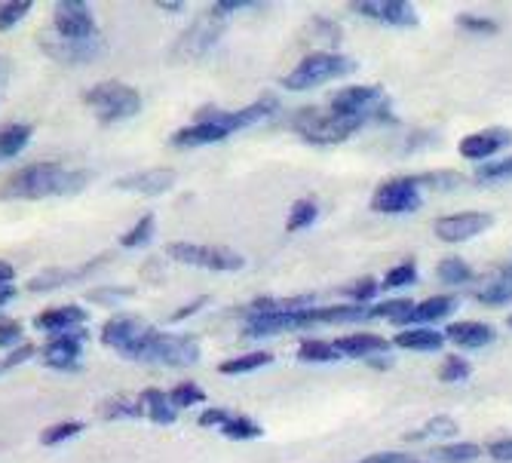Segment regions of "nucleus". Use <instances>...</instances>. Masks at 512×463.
Masks as SVG:
<instances>
[{"label": "nucleus", "instance_id": "f257e3e1", "mask_svg": "<svg viewBox=\"0 0 512 463\" xmlns=\"http://www.w3.org/2000/svg\"><path fill=\"white\" fill-rule=\"evenodd\" d=\"M279 111V102L273 96H261L255 102H249L246 108L240 111H203L191 126H181L175 135H172V145L175 148H200V145H215V142H224L234 132L240 129H249L267 117H273Z\"/></svg>", "mask_w": 512, "mask_h": 463}, {"label": "nucleus", "instance_id": "f03ea898", "mask_svg": "<svg viewBox=\"0 0 512 463\" xmlns=\"http://www.w3.org/2000/svg\"><path fill=\"white\" fill-rule=\"evenodd\" d=\"M86 184H89V172H83V169H65L59 163H31L4 181L0 197L4 200L71 197V194H80Z\"/></svg>", "mask_w": 512, "mask_h": 463}, {"label": "nucleus", "instance_id": "7ed1b4c3", "mask_svg": "<svg viewBox=\"0 0 512 463\" xmlns=\"http://www.w3.org/2000/svg\"><path fill=\"white\" fill-rule=\"evenodd\" d=\"M292 126H295V132L304 138V142H310V145H341V142H347L350 135H356L365 126V120L335 114L332 108H325V111L304 108V111L295 114Z\"/></svg>", "mask_w": 512, "mask_h": 463}, {"label": "nucleus", "instance_id": "20e7f679", "mask_svg": "<svg viewBox=\"0 0 512 463\" xmlns=\"http://www.w3.org/2000/svg\"><path fill=\"white\" fill-rule=\"evenodd\" d=\"M83 102L99 117V123H120L142 111V96L120 80H105V83L89 86L83 92Z\"/></svg>", "mask_w": 512, "mask_h": 463}, {"label": "nucleus", "instance_id": "39448f33", "mask_svg": "<svg viewBox=\"0 0 512 463\" xmlns=\"http://www.w3.org/2000/svg\"><path fill=\"white\" fill-rule=\"evenodd\" d=\"M353 71H356V62L350 56H341V53H310L283 77V86L292 89V92H307V89H316L319 83H329L335 77H347Z\"/></svg>", "mask_w": 512, "mask_h": 463}, {"label": "nucleus", "instance_id": "423d86ee", "mask_svg": "<svg viewBox=\"0 0 512 463\" xmlns=\"http://www.w3.org/2000/svg\"><path fill=\"white\" fill-rule=\"evenodd\" d=\"M138 362H154L169 368H191L200 362V341L194 335H178V332H160L151 329Z\"/></svg>", "mask_w": 512, "mask_h": 463}, {"label": "nucleus", "instance_id": "0eeeda50", "mask_svg": "<svg viewBox=\"0 0 512 463\" xmlns=\"http://www.w3.org/2000/svg\"><path fill=\"white\" fill-rule=\"evenodd\" d=\"M329 108L344 117L356 120H384L387 117V96L381 86H344L332 92Z\"/></svg>", "mask_w": 512, "mask_h": 463}, {"label": "nucleus", "instance_id": "6e6552de", "mask_svg": "<svg viewBox=\"0 0 512 463\" xmlns=\"http://www.w3.org/2000/svg\"><path fill=\"white\" fill-rule=\"evenodd\" d=\"M166 255L178 264H194L218 273H234L246 264V258L227 246H197V243H172Z\"/></svg>", "mask_w": 512, "mask_h": 463}, {"label": "nucleus", "instance_id": "1a4fd4ad", "mask_svg": "<svg viewBox=\"0 0 512 463\" xmlns=\"http://www.w3.org/2000/svg\"><path fill=\"white\" fill-rule=\"evenodd\" d=\"M37 43H40V50L46 56L62 62V65H89V62L102 59L105 50H108V43L102 37H92V40H65V37H59L53 31H43L37 37Z\"/></svg>", "mask_w": 512, "mask_h": 463}, {"label": "nucleus", "instance_id": "9d476101", "mask_svg": "<svg viewBox=\"0 0 512 463\" xmlns=\"http://www.w3.org/2000/svg\"><path fill=\"white\" fill-rule=\"evenodd\" d=\"M151 329L154 326H148V322H142L138 316H114L102 326V344L111 347L114 353L138 362V353H142Z\"/></svg>", "mask_w": 512, "mask_h": 463}, {"label": "nucleus", "instance_id": "9b49d317", "mask_svg": "<svg viewBox=\"0 0 512 463\" xmlns=\"http://www.w3.org/2000/svg\"><path fill=\"white\" fill-rule=\"evenodd\" d=\"M53 34L65 40H92L99 37L96 13L86 0H59L53 10Z\"/></svg>", "mask_w": 512, "mask_h": 463}, {"label": "nucleus", "instance_id": "f8f14e48", "mask_svg": "<svg viewBox=\"0 0 512 463\" xmlns=\"http://www.w3.org/2000/svg\"><path fill=\"white\" fill-rule=\"evenodd\" d=\"M421 206V188L414 184L411 175L402 178H390L371 197V209L381 215H402V212H414Z\"/></svg>", "mask_w": 512, "mask_h": 463}, {"label": "nucleus", "instance_id": "ddd939ff", "mask_svg": "<svg viewBox=\"0 0 512 463\" xmlns=\"http://www.w3.org/2000/svg\"><path fill=\"white\" fill-rule=\"evenodd\" d=\"M218 37H221V19L215 13H206L200 22H194L178 37V43L172 46V59H181V62L200 59L212 50Z\"/></svg>", "mask_w": 512, "mask_h": 463}, {"label": "nucleus", "instance_id": "4468645a", "mask_svg": "<svg viewBox=\"0 0 512 463\" xmlns=\"http://www.w3.org/2000/svg\"><path fill=\"white\" fill-rule=\"evenodd\" d=\"M494 224V218L488 212H454V215H445L433 224V234L445 243H467Z\"/></svg>", "mask_w": 512, "mask_h": 463}, {"label": "nucleus", "instance_id": "2eb2a0df", "mask_svg": "<svg viewBox=\"0 0 512 463\" xmlns=\"http://www.w3.org/2000/svg\"><path fill=\"white\" fill-rule=\"evenodd\" d=\"M353 13L368 16L375 22L393 25V28H414L417 22V10L408 4V0H356Z\"/></svg>", "mask_w": 512, "mask_h": 463}, {"label": "nucleus", "instance_id": "dca6fc26", "mask_svg": "<svg viewBox=\"0 0 512 463\" xmlns=\"http://www.w3.org/2000/svg\"><path fill=\"white\" fill-rule=\"evenodd\" d=\"M83 344H86V332H68V335H56L50 338L40 350L43 362L56 368V372H80V356H83Z\"/></svg>", "mask_w": 512, "mask_h": 463}, {"label": "nucleus", "instance_id": "f3484780", "mask_svg": "<svg viewBox=\"0 0 512 463\" xmlns=\"http://www.w3.org/2000/svg\"><path fill=\"white\" fill-rule=\"evenodd\" d=\"M89 322V313L86 307L80 304H65V307H50V310H40L34 316L31 326L37 332H46V335H68V332H80Z\"/></svg>", "mask_w": 512, "mask_h": 463}, {"label": "nucleus", "instance_id": "a211bd4d", "mask_svg": "<svg viewBox=\"0 0 512 463\" xmlns=\"http://www.w3.org/2000/svg\"><path fill=\"white\" fill-rule=\"evenodd\" d=\"M509 145H512V132L503 129V126H491V129H482V132L460 138L457 151L467 160H491L497 151H503Z\"/></svg>", "mask_w": 512, "mask_h": 463}, {"label": "nucleus", "instance_id": "6ab92c4d", "mask_svg": "<svg viewBox=\"0 0 512 463\" xmlns=\"http://www.w3.org/2000/svg\"><path fill=\"white\" fill-rule=\"evenodd\" d=\"M108 258H96V261H86L83 267H53V270H40L37 276L25 283L28 292H56V289H65L71 283H80L89 276V270L102 267Z\"/></svg>", "mask_w": 512, "mask_h": 463}, {"label": "nucleus", "instance_id": "aec40b11", "mask_svg": "<svg viewBox=\"0 0 512 463\" xmlns=\"http://www.w3.org/2000/svg\"><path fill=\"white\" fill-rule=\"evenodd\" d=\"M114 188L145 194V197H160L175 188V172L172 169H148V172H132L126 178H117Z\"/></svg>", "mask_w": 512, "mask_h": 463}, {"label": "nucleus", "instance_id": "412c9836", "mask_svg": "<svg viewBox=\"0 0 512 463\" xmlns=\"http://www.w3.org/2000/svg\"><path fill=\"white\" fill-rule=\"evenodd\" d=\"M341 359H375L381 353H387L393 344L381 335H368V332H359V335H344L335 341Z\"/></svg>", "mask_w": 512, "mask_h": 463}, {"label": "nucleus", "instance_id": "4be33fe9", "mask_svg": "<svg viewBox=\"0 0 512 463\" xmlns=\"http://www.w3.org/2000/svg\"><path fill=\"white\" fill-rule=\"evenodd\" d=\"M445 338L454 341L457 347L479 350V347H488L494 341V329L485 326V322H451Z\"/></svg>", "mask_w": 512, "mask_h": 463}, {"label": "nucleus", "instance_id": "5701e85b", "mask_svg": "<svg viewBox=\"0 0 512 463\" xmlns=\"http://www.w3.org/2000/svg\"><path fill=\"white\" fill-rule=\"evenodd\" d=\"M454 310H457V298L454 295H436V298H427L421 304H414L411 313L402 322H411V329H414L417 322H439V319L451 316Z\"/></svg>", "mask_w": 512, "mask_h": 463}, {"label": "nucleus", "instance_id": "b1692460", "mask_svg": "<svg viewBox=\"0 0 512 463\" xmlns=\"http://www.w3.org/2000/svg\"><path fill=\"white\" fill-rule=\"evenodd\" d=\"M138 402H142V408H145V414H148V421H154V424H160V427H172V424L178 421V411L172 408L169 393H163V390H157V387L142 390Z\"/></svg>", "mask_w": 512, "mask_h": 463}, {"label": "nucleus", "instance_id": "393cba45", "mask_svg": "<svg viewBox=\"0 0 512 463\" xmlns=\"http://www.w3.org/2000/svg\"><path fill=\"white\" fill-rule=\"evenodd\" d=\"M445 344V335L436 332V329H424V326H414V329H405L393 338V347H402V350H417V353H436L442 350Z\"/></svg>", "mask_w": 512, "mask_h": 463}, {"label": "nucleus", "instance_id": "a878e982", "mask_svg": "<svg viewBox=\"0 0 512 463\" xmlns=\"http://www.w3.org/2000/svg\"><path fill=\"white\" fill-rule=\"evenodd\" d=\"M34 126L31 123H7L0 126V160H13L25 151V145L31 142Z\"/></svg>", "mask_w": 512, "mask_h": 463}, {"label": "nucleus", "instance_id": "bb28decb", "mask_svg": "<svg viewBox=\"0 0 512 463\" xmlns=\"http://www.w3.org/2000/svg\"><path fill=\"white\" fill-rule=\"evenodd\" d=\"M273 362V353L267 350H255V353H243V356H234L218 365V372L227 375V378H237V375H249V372H258V368L270 365Z\"/></svg>", "mask_w": 512, "mask_h": 463}, {"label": "nucleus", "instance_id": "cd10ccee", "mask_svg": "<svg viewBox=\"0 0 512 463\" xmlns=\"http://www.w3.org/2000/svg\"><path fill=\"white\" fill-rule=\"evenodd\" d=\"M476 301H479V304H485V307L509 304V301H512V267H509V270H500L485 289H479Z\"/></svg>", "mask_w": 512, "mask_h": 463}, {"label": "nucleus", "instance_id": "c85d7f7f", "mask_svg": "<svg viewBox=\"0 0 512 463\" xmlns=\"http://www.w3.org/2000/svg\"><path fill=\"white\" fill-rule=\"evenodd\" d=\"M482 454V448L476 442H454V445H439L430 448V457L436 463H470Z\"/></svg>", "mask_w": 512, "mask_h": 463}, {"label": "nucleus", "instance_id": "c756f323", "mask_svg": "<svg viewBox=\"0 0 512 463\" xmlns=\"http://www.w3.org/2000/svg\"><path fill=\"white\" fill-rule=\"evenodd\" d=\"M154 230H157V218L154 215H145L132 224V230L120 237V249H142L154 240Z\"/></svg>", "mask_w": 512, "mask_h": 463}, {"label": "nucleus", "instance_id": "7c9ffc66", "mask_svg": "<svg viewBox=\"0 0 512 463\" xmlns=\"http://www.w3.org/2000/svg\"><path fill=\"white\" fill-rule=\"evenodd\" d=\"M221 436L237 439V442H249V439H261V436H264V430H261V424H258V421L246 418V414H234V418H230V421L221 427Z\"/></svg>", "mask_w": 512, "mask_h": 463}, {"label": "nucleus", "instance_id": "2f4dec72", "mask_svg": "<svg viewBox=\"0 0 512 463\" xmlns=\"http://www.w3.org/2000/svg\"><path fill=\"white\" fill-rule=\"evenodd\" d=\"M316 218H319V203L313 197H301V200H295V206L286 218V230H292V234L295 230H307Z\"/></svg>", "mask_w": 512, "mask_h": 463}, {"label": "nucleus", "instance_id": "473e14b6", "mask_svg": "<svg viewBox=\"0 0 512 463\" xmlns=\"http://www.w3.org/2000/svg\"><path fill=\"white\" fill-rule=\"evenodd\" d=\"M298 359L301 362H338L341 353H338L335 341H304L298 347Z\"/></svg>", "mask_w": 512, "mask_h": 463}, {"label": "nucleus", "instance_id": "72a5a7b5", "mask_svg": "<svg viewBox=\"0 0 512 463\" xmlns=\"http://www.w3.org/2000/svg\"><path fill=\"white\" fill-rule=\"evenodd\" d=\"M439 280L448 286H460V283H470L473 280V267L463 261V258H445L439 261Z\"/></svg>", "mask_w": 512, "mask_h": 463}, {"label": "nucleus", "instance_id": "f704fd0d", "mask_svg": "<svg viewBox=\"0 0 512 463\" xmlns=\"http://www.w3.org/2000/svg\"><path fill=\"white\" fill-rule=\"evenodd\" d=\"M83 421H56L53 427H46L43 433H40V445H62V442H68V439H74V436H80L83 433Z\"/></svg>", "mask_w": 512, "mask_h": 463}, {"label": "nucleus", "instance_id": "c9c22d12", "mask_svg": "<svg viewBox=\"0 0 512 463\" xmlns=\"http://www.w3.org/2000/svg\"><path fill=\"white\" fill-rule=\"evenodd\" d=\"M206 399V390L200 387V384H194V381H181V384H175L172 390H169V402H172V408L178 411V408H194L197 402H203Z\"/></svg>", "mask_w": 512, "mask_h": 463}, {"label": "nucleus", "instance_id": "e433bc0d", "mask_svg": "<svg viewBox=\"0 0 512 463\" xmlns=\"http://www.w3.org/2000/svg\"><path fill=\"white\" fill-rule=\"evenodd\" d=\"M31 7V0H0V31L16 28L31 13Z\"/></svg>", "mask_w": 512, "mask_h": 463}, {"label": "nucleus", "instance_id": "4c0bfd02", "mask_svg": "<svg viewBox=\"0 0 512 463\" xmlns=\"http://www.w3.org/2000/svg\"><path fill=\"white\" fill-rule=\"evenodd\" d=\"M411 283H417V264H414V261H402V264H396V267L387 270L381 289L393 292V289H405V286H411Z\"/></svg>", "mask_w": 512, "mask_h": 463}, {"label": "nucleus", "instance_id": "58836bf2", "mask_svg": "<svg viewBox=\"0 0 512 463\" xmlns=\"http://www.w3.org/2000/svg\"><path fill=\"white\" fill-rule=\"evenodd\" d=\"M454 433H457V424L451 418H430L427 427L405 433V439L408 442H421V439H442V436H454Z\"/></svg>", "mask_w": 512, "mask_h": 463}, {"label": "nucleus", "instance_id": "ea45409f", "mask_svg": "<svg viewBox=\"0 0 512 463\" xmlns=\"http://www.w3.org/2000/svg\"><path fill=\"white\" fill-rule=\"evenodd\" d=\"M135 289L132 286H99V289H92L86 298L92 304H99V307H114V304H123L126 298H132Z\"/></svg>", "mask_w": 512, "mask_h": 463}, {"label": "nucleus", "instance_id": "a19ab883", "mask_svg": "<svg viewBox=\"0 0 512 463\" xmlns=\"http://www.w3.org/2000/svg\"><path fill=\"white\" fill-rule=\"evenodd\" d=\"M470 362L463 359V356H448L442 365H439V381H445V384H460V381H467L470 378Z\"/></svg>", "mask_w": 512, "mask_h": 463}, {"label": "nucleus", "instance_id": "79ce46f5", "mask_svg": "<svg viewBox=\"0 0 512 463\" xmlns=\"http://www.w3.org/2000/svg\"><path fill=\"white\" fill-rule=\"evenodd\" d=\"M142 414H145L142 402H129V399H123V396H117V399H111V402L105 405V421H120V418L135 421V418H142Z\"/></svg>", "mask_w": 512, "mask_h": 463}, {"label": "nucleus", "instance_id": "37998d69", "mask_svg": "<svg viewBox=\"0 0 512 463\" xmlns=\"http://www.w3.org/2000/svg\"><path fill=\"white\" fill-rule=\"evenodd\" d=\"M411 301L408 298H393V301H381V304H375V307H371V316H375V319H390V322H402L408 313H411Z\"/></svg>", "mask_w": 512, "mask_h": 463}, {"label": "nucleus", "instance_id": "c03bdc74", "mask_svg": "<svg viewBox=\"0 0 512 463\" xmlns=\"http://www.w3.org/2000/svg\"><path fill=\"white\" fill-rule=\"evenodd\" d=\"M381 292V286L371 280V276H362V280H356V283H350L347 289H344V295L353 301V304H359V307H368V301L375 298Z\"/></svg>", "mask_w": 512, "mask_h": 463}, {"label": "nucleus", "instance_id": "a18cd8bd", "mask_svg": "<svg viewBox=\"0 0 512 463\" xmlns=\"http://www.w3.org/2000/svg\"><path fill=\"white\" fill-rule=\"evenodd\" d=\"M37 356V344H28V341H22L19 347H13V350H7V356L0 359V375H7L10 368H19V365H25L28 359H34Z\"/></svg>", "mask_w": 512, "mask_h": 463}, {"label": "nucleus", "instance_id": "49530a36", "mask_svg": "<svg viewBox=\"0 0 512 463\" xmlns=\"http://www.w3.org/2000/svg\"><path fill=\"white\" fill-rule=\"evenodd\" d=\"M22 338H25L22 322L0 316V350H13V347H19V344H22Z\"/></svg>", "mask_w": 512, "mask_h": 463}, {"label": "nucleus", "instance_id": "de8ad7c7", "mask_svg": "<svg viewBox=\"0 0 512 463\" xmlns=\"http://www.w3.org/2000/svg\"><path fill=\"white\" fill-rule=\"evenodd\" d=\"M479 181H509L512 178V157L503 160H488L485 166H479Z\"/></svg>", "mask_w": 512, "mask_h": 463}, {"label": "nucleus", "instance_id": "09e8293b", "mask_svg": "<svg viewBox=\"0 0 512 463\" xmlns=\"http://www.w3.org/2000/svg\"><path fill=\"white\" fill-rule=\"evenodd\" d=\"M417 188H433V191H442V188H454L460 181L457 172H427V175H411Z\"/></svg>", "mask_w": 512, "mask_h": 463}, {"label": "nucleus", "instance_id": "8fccbe9b", "mask_svg": "<svg viewBox=\"0 0 512 463\" xmlns=\"http://www.w3.org/2000/svg\"><path fill=\"white\" fill-rule=\"evenodd\" d=\"M457 25L463 31H473V34H494L497 31V22L494 19H485V16H476V13H460L457 16Z\"/></svg>", "mask_w": 512, "mask_h": 463}, {"label": "nucleus", "instance_id": "3c124183", "mask_svg": "<svg viewBox=\"0 0 512 463\" xmlns=\"http://www.w3.org/2000/svg\"><path fill=\"white\" fill-rule=\"evenodd\" d=\"M230 418H234V414H230L227 408H209L200 414V427H218L221 430Z\"/></svg>", "mask_w": 512, "mask_h": 463}, {"label": "nucleus", "instance_id": "603ef678", "mask_svg": "<svg viewBox=\"0 0 512 463\" xmlns=\"http://www.w3.org/2000/svg\"><path fill=\"white\" fill-rule=\"evenodd\" d=\"M359 463H417L411 454H402V451H384V454H371Z\"/></svg>", "mask_w": 512, "mask_h": 463}, {"label": "nucleus", "instance_id": "864d4df0", "mask_svg": "<svg viewBox=\"0 0 512 463\" xmlns=\"http://www.w3.org/2000/svg\"><path fill=\"white\" fill-rule=\"evenodd\" d=\"M488 454L497 460V463H512V439H497L488 445Z\"/></svg>", "mask_w": 512, "mask_h": 463}, {"label": "nucleus", "instance_id": "5fc2aeb1", "mask_svg": "<svg viewBox=\"0 0 512 463\" xmlns=\"http://www.w3.org/2000/svg\"><path fill=\"white\" fill-rule=\"evenodd\" d=\"M209 304V298H197V301H191V304H184L181 310H175L172 316H169V322H181V319H188V316H194L197 310H203Z\"/></svg>", "mask_w": 512, "mask_h": 463}, {"label": "nucleus", "instance_id": "6e6d98bb", "mask_svg": "<svg viewBox=\"0 0 512 463\" xmlns=\"http://www.w3.org/2000/svg\"><path fill=\"white\" fill-rule=\"evenodd\" d=\"M16 280V267L10 261H0V286H10Z\"/></svg>", "mask_w": 512, "mask_h": 463}, {"label": "nucleus", "instance_id": "4d7b16f0", "mask_svg": "<svg viewBox=\"0 0 512 463\" xmlns=\"http://www.w3.org/2000/svg\"><path fill=\"white\" fill-rule=\"evenodd\" d=\"M13 298H16V289L13 286H0V310H4Z\"/></svg>", "mask_w": 512, "mask_h": 463}, {"label": "nucleus", "instance_id": "13d9d810", "mask_svg": "<svg viewBox=\"0 0 512 463\" xmlns=\"http://www.w3.org/2000/svg\"><path fill=\"white\" fill-rule=\"evenodd\" d=\"M157 7H160V10H172V13H178V10H181V4H169V0H160Z\"/></svg>", "mask_w": 512, "mask_h": 463}, {"label": "nucleus", "instance_id": "bf43d9fd", "mask_svg": "<svg viewBox=\"0 0 512 463\" xmlns=\"http://www.w3.org/2000/svg\"><path fill=\"white\" fill-rule=\"evenodd\" d=\"M4 68H7V65H4V62H0V71H4Z\"/></svg>", "mask_w": 512, "mask_h": 463}, {"label": "nucleus", "instance_id": "052dcab7", "mask_svg": "<svg viewBox=\"0 0 512 463\" xmlns=\"http://www.w3.org/2000/svg\"><path fill=\"white\" fill-rule=\"evenodd\" d=\"M509 329H512V316H509Z\"/></svg>", "mask_w": 512, "mask_h": 463}]
</instances>
